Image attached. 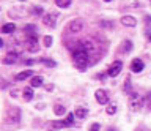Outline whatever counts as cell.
Listing matches in <instances>:
<instances>
[{"label": "cell", "mask_w": 151, "mask_h": 131, "mask_svg": "<svg viewBox=\"0 0 151 131\" xmlns=\"http://www.w3.org/2000/svg\"><path fill=\"white\" fill-rule=\"evenodd\" d=\"M22 93H24V100H25V101H32L33 100V90H32V87H25Z\"/></svg>", "instance_id": "cell-15"}, {"label": "cell", "mask_w": 151, "mask_h": 131, "mask_svg": "<svg viewBox=\"0 0 151 131\" xmlns=\"http://www.w3.org/2000/svg\"><path fill=\"white\" fill-rule=\"evenodd\" d=\"M30 76H35V73H33L32 69H25V71L16 74V76H14V81H24V79H27V77H30Z\"/></svg>", "instance_id": "cell-12"}, {"label": "cell", "mask_w": 151, "mask_h": 131, "mask_svg": "<svg viewBox=\"0 0 151 131\" xmlns=\"http://www.w3.org/2000/svg\"><path fill=\"white\" fill-rule=\"evenodd\" d=\"M90 52H93V46L90 43H85V41H79V44L76 46L73 57H74V63L80 71H83L88 65V57Z\"/></svg>", "instance_id": "cell-1"}, {"label": "cell", "mask_w": 151, "mask_h": 131, "mask_svg": "<svg viewBox=\"0 0 151 131\" xmlns=\"http://www.w3.org/2000/svg\"><path fill=\"white\" fill-rule=\"evenodd\" d=\"M19 2H24V0H19Z\"/></svg>", "instance_id": "cell-33"}, {"label": "cell", "mask_w": 151, "mask_h": 131, "mask_svg": "<svg viewBox=\"0 0 151 131\" xmlns=\"http://www.w3.org/2000/svg\"><path fill=\"white\" fill-rule=\"evenodd\" d=\"M54 112L57 115H63L65 112H66V107L63 106V104H55V107H54Z\"/></svg>", "instance_id": "cell-18"}, {"label": "cell", "mask_w": 151, "mask_h": 131, "mask_svg": "<svg viewBox=\"0 0 151 131\" xmlns=\"http://www.w3.org/2000/svg\"><path fill=\"white\" fill-rule=\"evenodd\" d=\"M66 126H71V123L68 120H57V122H52L49 128L50 130H60V128H66Z\"/></svg>", "instance_id": "cell-11"}, {"label": "cell", "mask_w": 151, "mask_h": 131, "mask_svg": "<svg viewBox=\"0 0 151 131\" xmlns=\"http://www.w3.org/2000/svg\"><path fill=\"white\" fill-rule=\"evenodd\" d=\"M124 92L127 93V95L134 93V92H132V88H131V79H129V77H126V82H124Z\"/></svg>", "instance_id": "cell-21"}, {"label": "cell", "mask_w": 151, "mask_h": 131, "mask_svg": "<svg viewBox=\"0 0 151 131\" xmlns=\"http://www.w3.org/2000/svg\"><path fill=\"white\" fill-rule=\"evenodd\" d=\"M131 49H132V43L131 41H124L120 48V52H127V51H131Z\"/></svg>", "instance_id": "cell-19"}, {"label": "cell", "mask_w": 151, "mask_h": 131, "mask_svg": "<svg viewBox=\"0 0 151 131\" xmlns=\"http://www.w3.org/2000/svg\"><path fill=\"white\" fill-rule=\"evenodd\" d=\"M143 68H145L143 60L134 59V60L131 62V71H132V73H142V71H143Z\"/></svg>", "instance_id": "cell-5"}, {"label": "cell", "mask_w": 151, "mask_h": 131, "mask_svg": "<svg viewBox=\"0 0 151 131\" xmlns=\"http://www.w3.org/2000/svg\"><path fill=\"white\" fill-rule=\"evenodd\" d=\"M66 120H68L69 123L73 125V123H74V114H68V115H66Z\"/></svg>", "instance_id": "cell-26"}, {"label": "cell", "mask_w": 151, "mask_h": 131, "mask_svg": "<svg viewBox=\"0 0 151 131\" xmlns=\"http://www.w3.org/2000/svg\"><path fill=\"white\" fill-rule=\"evenodd\" d=\"M150 41H151V35H150Z\"/></svg>", "instance_id": "cell-31"}, {"label": "cell", "mask_w": 151, "mask_h": 131, "mask_svg": "<svg viewBox=\"0 0 151 131\" xmlns=\"http://www.w3.org/2000/svg\"><path fill=\"white\" fill-rule=\"evenodd\" d=\"M101 25H102V27H109V29H110V27H113L112 22H101Z\"/></svg>", "instance_id": "cell-28"}, {"label": "cell", "mask_w": 151, "mask_h": 131, "mask_svg": "<svg viewBox=\"0 0 151 131\" xmlns=\"http://www.w3.org/2000/svg\"><path fill=\"white\" fill-rule=\"evenodd\" d=\"M14 30H16V25H14L13 22L5 24V25L2 27V32H3V33H11V32H14Z\"/></svg>", "instance_id": "cell-16"}, {"label": "cell", "mask_w": 151, "mask_h": 131, "mask_svg": "<svg viewBox=\"0 0 151 131\" xmlns=\"http://www.w3.org/2000/svg\"><path fill=\"white\" fill-rule=\"evenodd\" d=\"M82 21L80 19H76V21H71L68 24V32H71V33H76V32H80L82 30Z\"/></svg>", "instance_id": "cell-7"}, {"label": "cell", "mask_w": 151, "mask_h": 131, "mask_svg": "<svg viewBox=\"0 0 151 131\" xmlns=\"http://www.w3.org/2000/svg\"><path fill=\"white\" fill-rule=\"evenodd\" d=\"M142 106H143V98H142L139 93H131L129 95V107L131 111H140Z\"/></svg>", "instance_id": "cell-2"}, {"label": "cell", "mask_w": 151, "mask_h": 131, "mask_svg": "<svg viewBox=\"0 0 151 131\" xmlns=\"http://www.w3.org/2000/svg\"><path fill=\"white\" fill-rule=\"evenodd\" d=\"M42 22H44V25L50 27V29H54L55 24H57V14H54V13L44 14V17H42Z\"/></svg>", "instance_id": "cell-6"}, {"label": "cell", "mask_w": 151, "mask_h": 131, "mask_svg": "<svg viewBox=\"0 0 151 131\" xmlns=\"http://www.w3.org/2000/svg\"><path fill=\"white\" fill-rule=\"evenodd\" d=\"M24 32H25V36H36V27L33 24H27L24 27Z\"/></svg>", "instance_id": "cell-13"}, {"label": "cell", "mask_w": 151, "mask_h": 131, "mask_svg": "<svg viewBox=\"0 0 151 131\" xmlns=\"http://www.w3.org/2000/svg\"><path fill=\"white\" fill-rule=\"evenodd\" d=\"M99 128H101V126H99V123H93L91 128H90V131H99Z\"/></svg>", "instance_id": "cell-27"}, {"label": "cell", "mask_w": 151, "mask_h": 131, "mask_svg": "<svg viewBox=\"0 0 151 131\" xmlns=\"http://www.w3.org/2000/svg\"><path fill=\"white\" fill-rule=\"evenodd\" d=\"M40 62H41V63H44V65H47V67H55V65H57L54 60H49V59H41Z\"/></svg>", "instance_id": "cell-22"}, {"label": "cell", "mask_w": 151, "mask_h": 131, "mask_svg": "<svg viewBox=\"0 0 151 131\" xmlns=\"http://www.w3.org/2000/svg\"><path fill=\"white\" fill-rule=\"evenodd\" d=\"M146 100H148V104H146V106H148L150 109H151V95H148V96H146Z\"/></svg>", "instance_id": "cell-29"}, {"label": "cell", "mask_w": 151, "mask_h": 131, "mask_svg": "<svg viewBox=\"0 0 151 131\" xmlns=\"http://www.w3.org/2000/svg\"><path fill=\"white\" fill-rule=\"evenodd\" d=\"M94 96H96V101L99 103V104H107L109 103V96H107L106 90H96Z\"/></svg>", "instance_id": "cell-8"}, {"label": "cell", "mask_w": 151, "mask_h": 131, "mask_svg": "<svg viewBox=\"0 0 151 131\" xmlns=\"http://www.w3.org/2000/svg\"><path fill=\"white\" fill-rule=\"evenodd\" d=\"M121 68H123V62H120V60H116V62H113V63L110 65V68L107 69V74H109L110 77H116L118 74H120Z\"/></svg>", "instance_id": "cell-4"}, {"label": "cell", "mask_w": 151, "mask_h": 131, "mask_svg": "<svg viewBox=\"0 0 151 131\" xmlns=\"http://www.w3.org/2000/svg\"><path fill=\"white\" fill-rule=\"evenodd\" d=\"M33 63H35V60H30V59L25 60V65H33Z\"/></svg>", "instance_id": "cell-30"}, {"label": "cell", "mask_w": 151, "mask_h": 131, "mask_svg": "<svg viewBox=\"0 0 151 131\" xmlns=\"http://www.w3.org/2000/svg\"><path fill=\"white\" fill-rule=\"evenodd\" d=\"M115 112H116V106H115V104H110V106H107V114L113 115Z\"/></svg>", "instance_id": "cell-24"}, {"label": "cell", "mask_w": 151, "mask_h": 131, "mask_svg": "<svg viewBox=\"0 0 151 131\" xmlns=\"http://www.w3.org/2000/svg\"><path fill=\"white\" fill-rule=\"evenodd\" d=\"M74 115L77 117V119H85V117L88 115V109H85V107H77L74 112Z\"/></svg>", "instance_id": "cell-14"}, {"label": "cell", "mask_w": 151, "mask_h": 131, "mask_svg": "<svg viewBox=\"0 0 151 131\" xmlns=\"http://www.w3.org/2000/svg\"><path fill=\"white\" fill-rule=\"evenodd\" d=\"M55 3H57L60 8H68V7L71 5V0H55Z\"/></svg>", "instance_id": "cell-20"}, {"label": "cell", "mask_w": 151, "mask_h": 131, "mask_svg": "<svg viewBox=\"0 0 151 131\" xmlns=\"http://www.w3.org/2000/svg\"><path fill=\"white\" fill-rule=\"evenodd\" d=\"M121 24H123V25H126V27H135V25H137V19H135L134 16L126 14V16H123V17H121Z\"/></svg>", "instance_id": "cell-9"}, {"label": "cell", "mask_w": 151, "mask_h": 131, "mask_svg": "<svg viewBox=\"0 0 151 131\" xmlns=\"http://www.w3.org/2000/svg\"><path fill=\"white\" fill-rule=\"evenodd\" d=\"M19 59V54L17 52H8L6 55L3 57V63L5 65H11V63H16Z\"/></svg>", "instance_id": "cell-10"}, {"label": "cell", "mask_w": 151, "mask_h": 131, "mask_svg": "<svg viewBox=\"0 0 151 131\" xmlns=\"http://www.w3.org/2000/svg\"><path fill=\"white\" fill-rule=\"evenodd\" d=\"M25 49L28 52H38L40 46H38V38L36 36H27L25 38Z\"/></svg>", "instance_id": "cell-3"}, {"label": "cell", "mask_w": 151, "mask_h": 131, "mask_svg": "<svg viewBox=\"0 0 151 131\" xmlns=\"http://www.w3.org/2000/svg\"><path fill=\"white\" fill-rule=\"evenodd\" d=\"M32 14H36V16H41L42 14V8H32Z\"/></svg>", "instance_id": "cell-25"}, {"label": "cell", "mask_w": 151, "mask_h": 131, "mask_svg": "<svg viewBox=\"0 0 151 131\" xmlns=\"http://www.w3.org/2000/svg\"><path fill=\"white\" fill-rule=\"evenodd\" d=\"M106 2H110V0H106Z\"/></svg>", "instance_id": "cell-32"}, {"label": "cell", "mask_w": 151, "mask_h": 131, "mask_svg": "<svg viewBox=\"0 0 151 131\" xmlns=\"http://www.w3.org/2000/svg\"><path fill=\"white\" fill-rule=\"evenodd\" d=\"M42 43H44V46H46V48H49V46L52 44V36H49V35H46L44 38H42Z\"/></svg>", "instance_id": "cell-23"}, {"label": "cell", "mask_w": 151, "mask_h": 131, "mask_svg": "<svg viewBox=\"0 0 151 131\" xmlns=\"http://www.w3.org/2000/svg\"><path fill=\"white\" fill-rule=\"evenodd\" d=\"M41 85H42V77L41 76H33L32 87H41Z\"/></svg>", "instance_id": "cell-17"}]
</instances>
